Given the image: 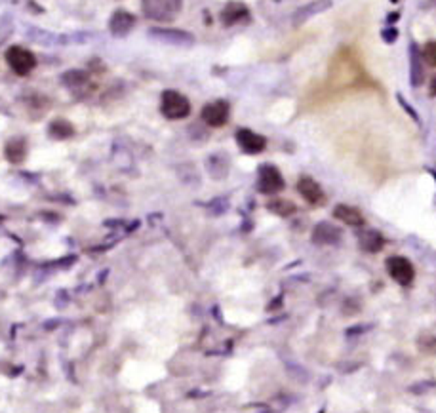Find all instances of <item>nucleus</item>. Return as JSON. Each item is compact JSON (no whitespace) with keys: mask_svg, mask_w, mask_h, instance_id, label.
<instances>
[{"mask_svg":"<svg viewBox=\"0 0 436 413\" xmlns=\"http://www.w3.org/2000/svg\"><path fill=\"white\" fill-rule=\"evenodd\" d=\"M141 10L153 22L170 23L181 14L183 0H141Z\"/></svg>","mask_w":436,"mask_h":413,"instance_id":"1","label":"nucleus"},{"mask_svg":"<svg viewBox=\"0 0 436 413\" xmlns=\"http://www.w3.org/2000/svg\"><path fill=\"white\" fill-rule=\"evenodd\" d=\"M160 111L168 120H183L191 115V103L183 94L176 90H166L160 99Z\"/></svg>","mask_w":436,"mask_h":413,"instance_id":"2","label":"nucleus"},{"mask_svg":"<svg viewBox=\"0 0 436 413\" xmlns=\"http://www.w3.org/2000/svg\"><path fill=\"white\" fill-rule=\"evenodd\" d=\"M6 63L17 76H27L35 71L37 58H35V53L23 46H12L6 52Z\"/></svg>","mask_w":436,"mask_h":413,"instance_id":"3","label":"nucleus"},{"mask_svg":"<svg viewBox=\"0 0 436 413\" xmlns=\"http://www.w3.org/2000/svg\"><path fill=\"white\" fill-rule=\"evenodd\" d=\"M284 177L280 170L273 164H263L259 166L258 171V189L263 194H276L284 189Z\"/></svg>","mask_w":436,"mask_h":413,"instance_id":"4","label":"nucleus"},{"mask_svg":"<svg viewBox=\"0 0 436 413\" xmlns=\"http://www.w3.org/2000/svg\"><path fill=\"white\" fill-rule=\"evenodd\" d=\"M387 273L391 274V278L400 286H410L415 278V269L410 263V259L402 255H392L387 259Z\"/></svg>","mask_w":436,"mask_h":413,"instance_id":"5","label":"nucleus"},{"mask_svg":"<svg viewBox=\"0 0 436 413\" xmlns=\"http://www.w3.org/2000/svg\"><path fill=\"white\" fill-rule=\"evenodd\" d=\"M229 115H230L229 103H227V101H221V99L204 105V109L200 112L202 120H204L208 126H212V128H221V126L227 124Z\"/></svg>","mask_w":436,"mask_h":413,"instance_id":"6","label":"nucleus"},{"mask_svg":"<svg viewBox=\"0 0 436 413\" xmlns=\"http://www.w3.org/2000/svg\"><path fill=\"white\" fill-rule=\"evenodd\" d=\"M235 137H237L238 147L242 149L246 155H259L267 147L265 137L259 135L258 132H253V130H248V128H240Z\"/></svg>","mask_w":436,"mask_h":413,"instance_id":"7","label":"nucleus"},{"mask_svg":"<svg viewBox=\"0 0 436 413\" xmlns=\"http://www.w3.org/2000/svg\"><path fill=\"white\" fill-rule=\"evenodd\" d=\"M341 236H343V233H341L339 227H335L333 223L322 221L312 229L311 238L312 242L318 244V246H333V244L339 242Z\"/></svg>","mask_w":436,"mask_h":413,"instance_id":"8","label":"nucleus"},{"mask_svg":"<svg viewBox=\"0 0 436 413\" xmlns=\"http://www.w3.org/2000/svg\"><path fill=\"white\" fill-rule=\"evenodd\" d=\"M250 17V10L242 2H229L227 6L221 10V22L225 27H233L238 23L246 22Z\"/></svg>","mask_w":436,"mask_h":413,"instance_id":"9","label":"nucleus"},{"mask_svg":"<svg viewBox=\"0 0 436 413\" xmlns=\"http://www.w3.org/2000/svg\"><path fill=\"white\" fill-rule=\"evenodd\" d=\"M135 25V15L126 12V10H117L111 15V22H109V29L115 37H126Z\"/></svg>","mask_w":436,"mask_h":413,"instance_id":"10","label":"nucleus"},{"mask_svg":"<svg viewBox=\"0 0 436 413\" xmlns=\"http://www.w3.org/2000/svg\"><path fill=\"white\" fill-rule=\"evenodd\" d=\"M151 37L158 38L162 42H168V44L176 46H189L194 42V37L191 33H185V31L178 29H153L151 31Z\"/></svg>","mask_w":436,"mask_h":413,"instance_id":"11","label":"nucleus"},{"mask_svg":"<svg viewBox=\"0 0 436 413\" xmlns=\"http://www.w3.org/2000/svg\"><path fill=\"white\" fill-rule=\"evenodd\" d=\"M297 192L303 196L309 204H320L324 200V191L322 187L312 179V177H301L297 181Z\"/></svg>","mask_w":436,"mask_h":413,"instance_id":"12","label":"nucleus"},{"mask_svg":"<svg viewBox=\"0 0 436 413\" xmlns=\"http://www.w3.org/2000/svg\"><path fill=\"white\" fill-rule=\"evenodd\" d=\"M333 217L339 219L349 227H364V215L358 208L347 206V204H339V206L333 208Z\"/></svg>","mask_w":436,"mask_h":413,"instance_id":"13","label":"nucleus"},{"mask_svg":"<svg viewBox=\"0 0 436 413\" xmlns=\"http://www.w3.org/2000/svg\"><path fill=\"white\" fill-rule=\"evenodd\" d=\"M358 244L364 251H370V253H377V251L383 250L385 238L379 230L366 229L358 235Z\"/></svg>","mask_w":436,"mask_h":413,"instance_id":"14","label":"nucleus"},{"mask_svg":"<svg viewBox=\"0 0 436 413\" xmlns=\"http://www.w3.org/2000/svg\"><path fill=\"white\" fill-rule=\"evenodd\" d=\"M332 6V0H315L311 4H307V6L299 8L294 15V25H303L309 17L317 14H322L324 10Z\"/></svg>","mask_w":436,"mask_h":413,"instance_id":"15","label":"nucleus"},{"mask_svg":"<svg viewBox=\"0 0 436 413\" xmlns=\"http://www.w3.org/2000/svg\"><path fill=\"white\" fill-rule=\"evenodd\" d=\"M4 155L12 164H22L27 156V143L22 137L10 140L4 147Z\"/></svg>","mask_w":436,"mask_h":413,"instance_id":"16","label":"nucleus"},{"mask_svg":"<svg viewBox=\"0 0 436 413\" xmlns=\"http://www.w3.org/2000/svg\"><path fill=\"white\" fill-rule=\"evenodd\" d=\"M48 132L53 140H69L74 135V126L65 118H56L48 128Z\"/></svg>","mask_w":436,"mask_h":413,"instance_id":"17","label":"nucleus"},{"mask_svg":"<svg viewBox=\"0 0 436 413\" xmlns=\"http://www.w3.org/2000/svg\"><path fill=\"white\" fill-rule=\"evenodd\" d=\"M267 208H269L273 214L282 215V217H288V215H292L294 212H296V206H294L290 200H282V199L271 200V202L267 204Z\"/></svg>","mask_w":436,"mask_h":413,"instance_id":"18","label":"nucleus"},{"mask_svg":"<svg viewBox=\"0 0 436 413\" xmlns=\"http://www.w3.org/2000/svg\"><path fill=\"white\" fill-rule=\"evenodd\" d=\"M423 81V71L419 65V58L415 53V48L412 46V86H419Z\"/></svg>","mask_w":436,"mask_h":413,"instance_id":"19","label":"nucleus"},{"mask_svg":"<svg viewBox=\"0 0 436 413\" xmlns=\"http://www.w3.org/2000/svg\"><path fill=\"white\" fill-rule=\"evenodd\" d=\"M423 59L429 63V65L436 67V40H429L425 48H423Z\"/></svg>","mask_w":436,"mask_h":413,"instance_id":"20","label":"nucleus"},{"mask_svg":"<svg viewBox=\"0 0 436 413\" xmlns=\"http://www.w3.org/2000/svg\"><path fill=\"white\" fill-rule=\"evenodd\" d=\"M430 96H436V76L430 82Z\"/></svg>","mask_w":436,"mask_h":413,"instance_id":"21","label":"nucleus"}]
</instances>
